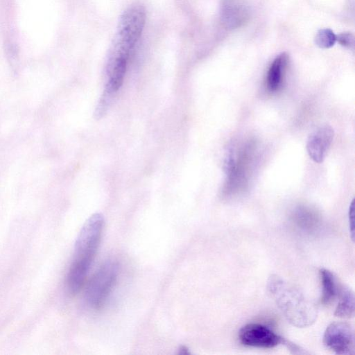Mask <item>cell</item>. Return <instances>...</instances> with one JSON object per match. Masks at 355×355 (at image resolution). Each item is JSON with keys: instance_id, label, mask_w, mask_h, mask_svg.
I'll return each mask as SVG.
<instances>
[{"instance_id": "cell-6", "label": "cell", "mask_w": 355, "mask_h": 355, "mask_svg": "<svg viewBox=\"0 0 355 355\" xmlns=\"http://www.w3.org/2000/svg\"><path fill=\"white\" fill-rule=\"evenodd\" d=\"M240 342L245 346L272 348L284 340L269 327L259 323L244 325L239 332Z\"/></svg>"}, {"instance_id": "cell-1", "label": "cell", "mask_w": 355, "mask_h": 355, "mask_svg": "<svg viewBox=\"0 0 355 355\" xmlns=\"http://www.w3.org/2000/svg\"><path fill=\"white\" fill-rule=\"evenodd\" d=\"M104 225L103 216L96 213L85 221L78 235L73 259L67 276V288L72 295L78 293L85 284L101 243Z\"/></svg>"}, {"instance_id": "cell-9", "label": "cell", "mask_w": 355, "mask_h": 355, "mask_svg": "<svg viewBox=\"0 0 355 355\" xmlns=\"http://www.w3.org/2000/svg\"><path fill=\"white\" fill-rule=\"evenodd\" d=\"M288 62V55L285 52L277 55L272 62L266 80V87L270 92L275 93L281 89Z\"/></svg>"}, {"instance_id": "cell-5", "label": "cell", "mask_w": 355, "mask_h": 355, "mask_svg": "<svg viewBox=\"0 0 355 355\" xmlns=\"http://www.w3.org/2000/svg\"><path fill=\"white\" fill-rule=\"evenodd\" d=\"M323 343L336 354H353L355 346L354 330L346 322H332L324 331Z\"/></svg>"}, {"instance_id": "cell-11", "label": "cell", "mask_w": 355, "mask_h": 355, "mask_svg": "<svg viewBox=\"0 0 355 355\" xmlns=\"http://www.w3.org/2000/svg\"><path fill=\"white\" fill-rule=\"evenodd\" d=\"M334 315L343 318H349L354 316V295L350 288L345 286L341 287L339 300Z\"/></svg>"}, {"instance_id": "cell-13", "label": "cell", "mask_w": 355, "mask_h": 355, "mask_svg": "<svg viewBox=\"0 0 355 355\" xmlns=\"http://www.w3.org/2000/svg\"><path fill=\"white\" fill-rule=\"evenodd\" d=\"M336 41L345 48L352 49L354 47V37L352 33L345 32L337 35Z\"/></svg>"}, {"instance_id": "cell-14", "label": "cell", "mask_w": 355, "mask_h": 355, "mask_svg": "<svg viewBox=\"0 0 355 355\" xmlns=\"http://www.w3.org/2000/svg\"><path fill=\"white\" fill-rule=\"evenodd\" d=\"M349 231L351 233V237L354 239V200L352 201L349 209Z\"/></svg>"}, {"instance_id": "cell-2", "label": "cell", "mask_w": 355, "mask_h": 355, "mask_svg": "<svg viewBox=\"0 0 355 355\" xmlns=\"http://www.w3.org/2000/svg\"><path fill=\"white\" fill-rule=\"evenodd\" d=\"M267 289L278 308L292 325L302 328L315 322L318 316V308L300 290L275 275L268 278Z\"/></svg>"}, {"instance_id": "cell-10", "label": "cell", "mask_w": 355, "mask_h": 355, "mask_svg": "<svg viewBox=\"0 0 355 355\" xmlns=\"http://www.w3.org/2000/svg\"><path fill=\"white\" fill-rule=\"evenodd\" d=\"M320 277L322 284L321 302L323 304H329L337 296L339 292L337 281L334 274L325 269L320 270Z\"/></svg>"}, {"instance_id": "cell-4", "label": "cell", "mask_w": 355, "mask_h": 355, "mask_svg": "<svg viewBox=\"0 0 355 355\" xmlns=\"http://www.w3.org/2000/svg\"><path fill=\"white\" fill-rule=\"evenodd\" d=\"M119 274V265L113 259L104 261L88 281L85 300L94 310L101 309L114 287Z\"/></svg>"}, {"instance_id": "cell-3", "label": "cell", "mask_w": 355, "mask_h": 355, "mask_svg": "<svg viewBox=\"0 0 355 355\" xmlns=\"http://www.w3.org/2000/svg\"><path fill=\"white\" fill-rule=\"evenodd\" d=\"M146 20L144 7L138 3L130 6L120 16L107 61L106 69L127 68L128 61L142 35Z\"/></svg>"}, {"instance_id": "cell-15", "label": "cell", "mask_w": 355, "mask_h": 355, "mask_svg": "<svg viewBox=\"0 0 355 355\" xmlns=\"http://www.w3.org/2000/svg\"><path fill=\"white\" fill-rule=\"evenodd\" d=\"M179 353L180 354H188L189 351L186 347L183 346V347H181L180 349H179Z\"/></svg>"}, {"instance_id": "cell-7", "label": "cell", "mask_w": 355, "mask_h": 355, "mask_svg": "<svg viewBox=\"0 0 355 355\" xmlns=\"http://www.w3.org/2000/svg\"><path fill=\"white\" fill-rule=\"evenodd\" d=\"M334 137V130L329 125H322L309 135L306 150L313 162L322 163L324 161Z\"/></svg>"}, {"instance_id": "cell-8", "label": "cell", "mask_w": 355, "mask_h": 355, "mask_svg": "<svg viewBox=\"0 0 355 355\" xmlns=\"http://www.w3.org/2000/svg\"><path fill=\"white\" fill-rule=\"evenodd\" d=\"M250 16L248 6L243 0H224L221 19L227 28L234 29L245 24Z\"/></svg>"}, {"instance_id": "cell-12", "label": "cell", "mask_w": 355, "mask_h": 355, "mask_svg": "<svg viewBox=\"0 0 355 355\" xmlns=\"http://www.w3.org/2000/svg\"><path fill=\"white\" fill-rule=\"evenodd\" d=\"M336 42V35L329 28H322L315 37V44L321 49L332 47Z\"/></svg>"}]
</instances>
